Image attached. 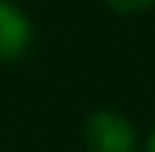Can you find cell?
<instances>
[{"label":"cell","mask_w":155,"mask_h":152,"mask_svg":"<svg viewBox=\"0 0 155 152\" xmlns=\"http://www.w3.org/2000/svg\"><path fill=\"white\" fill-rule=\"evenodd\" d=\"M111 13H120V16H136L155 6V0H101Z\"/></svg>","instance_id":"obj_3"},{"label":"cell","mask_w":155,"mask_h":152,"mask_svg":"<svg viewBox=\"0 0 155 152\" xmlns=\"http://www.w3.org/2000/svg\"><path fill=\"white\" fill-rule=\"evenodd\" d=\"M32 41H35V25L29 13L13 0H0V60L10 64V60L25 57Z\"/></svg>","instance_id":"obj_2"},{"label":"cell","mask_w":155,"mask_h":152,"mask_svg":"<svg viewBox=\"0 0 155 152\" xmlns=\"http://www.w3.org/2000/svg\"><path fill=\"white\" fill-rule=\"evenodd\" d=\"M143 152H155V127L149 130V136H146V143H143Z\"/></svg>","instance_id":"obj_4"},{"label":"cell","mask_w":155,"mask_h":152,"mask_svg":"<svg viewBox=\"0 0 155 152\" xmlns=\"http://www.w3.org/2000/svg\"><path fill=\"white\" fill-rule=\"evenodd\" d=\"M82 140L89 152H136L139 136L130 117L114 108H98L82 124Z\"/></svg>","instance_id":"obj_1"}]
</instances>
